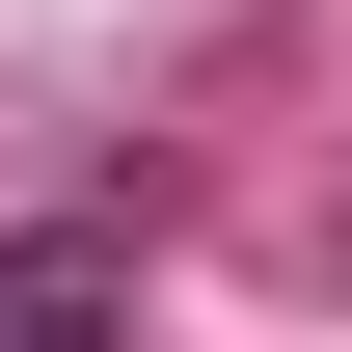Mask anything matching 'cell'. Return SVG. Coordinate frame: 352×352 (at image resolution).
Returning a JSON list of instances; mask_svg holds the SVG:
<instances>
[{
    "mask_svg": "<svg viewBox=\"0 0 352 352\" xmlns=\"http://www.w3.org/2000/svg\"><path fill=\"white\" fill-rule=\"evenodd\" d=\"M135 325V271L82 244V217H28V244H0V352H109Z\"/></svg>",
    "mask_w": 352,
    "mask_h": 352,
    "instance_id": "1",
    "label": "cell"
}]
</instances>
